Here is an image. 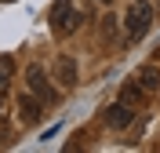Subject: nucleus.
Returning <instances> with one entry per match:
<instances>
[{"instance_id": "obj_9", "label": "nucleus", "mask_w": 160, "mask_h": 153, "mask_svg": "<svg viewBox=\"0 0 160 153\" xmlns=\"http://www.w3.org/2000/svg\"><path fill=\"white\" fill-rule=\"evenodd\" d=\"M138 84H142V91H153V88H157V69H142Z\"/></svg>"}, {"instance_id": "obj_1", "label": "nucleus", "mask_w": 160, "mask_h": 153, "mask_svg": "<svg viewBox=\"0 0 160 153\" xmlns=\"http://www.w3.org/2000/svg\"><path fill=\"white\" fill-rule=\"evenodd\" d=\"M149 26H153V4H149V0H131L128 15H124V29H128V37L138 40V37H146Z\"/></svg>"}, {"instance_id": "obj_4", "label": "nucleus", "mask_w": 160, "mask_h": 153, "mask_svg": "<svg viewBox=\"0 0 160 153\" xmlns=\"http://www.w3.org/2000/svg\"><path fill=\"white\" fill-rule=\"evenodd\" d=\"M55 80L62 84V88H77L80 77H77V62L69 59V55H58L55 59Z\"/></svg>"}, {"instance_id": "obj_6", "label": "nucleus", "mask_w": 160, "mask_h": 153, "mask_svg": "<svg viewBox=\"0 0 160 153\" xmlns=\"http://www.w3.org/2000/svg\"><path fill=\"white\" fill-rule=\"evenodd\" d=\"M131 120H135V106H128V102H113L106 110V124L109 128H128Z\"/></svg>"}, {"instance_id": "obj_11", "label": "nucleus", "mask_w": 160, "mask_h": 153, "mask_svg": "<svg viewBox=\"0 0 160 153\" xmlns=\"http://www.w3.org/2000/svg\"><path fill=\"white\" fill-rule=\"evenodd\" d=\"M4 4H15V0H4Z\"/></svg>"}, {"instance_id": "obj_7", "label": "nucleus", "mask_w": 160, "mask_h": 153, "mask_svg": "<svg viewBox=\"0 0 160 153\" xmlns=\"http://www.w3.org/2000/svg\"><path fill=\"white\" fill-rule=\"evenodd\" d=\"M11 77H15V59H11V55H4V59H0V95H4V88H8Z\"/></svg>"}, {"instance_id": "obj_2", "label": "nucleus", "mask_w": 160, "mask_h": 153, "mask_svg": "<svg viewBox=\"0 0 160 153\" xmlns=\"http://www.w3.org/2000/svg\"><path fill=\"white\" fill-rule=\"evenodd\" d=\"M80 22H84V18L73 11V0H55V4H51V29L58 33V37L73 33Z\"/></svg>"}, {"instance_id": "obj_10", "label": "nucleus", "mask_w": 160, "mask_h": 153, "mask_svg": "<svg viewBox=\"0 0 160 153\" xmlns=\"http://www.w3.org/2000/svg\"><path fill=\"white\" fill-rule=\"evenodd\" d=\"M98 4H109V0H98Z\"/></svg>"}, {"instance_id": "obj_8", "label": "nucleus", "mask_w": 160, "mask_h": 153, "mask_svg": "<svg viewBox=\"0 0 160 153\" xmlns=\"http://www.w3.org/2000/svg\"><path fill=\"white\" fill-rule=\"evenodd\" d=\"M120 102L138 106V102H142V84H128V88H124V95H120Z\"/></svg>"}, {"instance_id": "obj_3", "label": "nucleus", "mask_w": 160, "mask_h": 153, "mask_svg": "<svg viewBox=\"0 0 160 153\" xmlns=\"http://www.w3.org/2000/svg\"><path fill=\"white\" fill-rule=\"evenodd\" d=\"M26 88H29L40 102H51V99H55V88L48 84V77H44L40 66H29V69H26Z\"/></svg>"}, {"instance_id": "obj_5", "label": "nucleus", "mask_w": 160, "mask_h": 153, "mask_svg": "<svg viewBox=\"0 0 160 153\" xmlns=\"http://www.w3.org/2000/svg\"><path fill=\"white\" fill-rule=\"evenodd\" d=\"M18 113H22V120L29 124V128H33V124H40V120H44V110H40V99H37L33 91H26V95L18 99Z\"/></svg>"}]
</instances>
